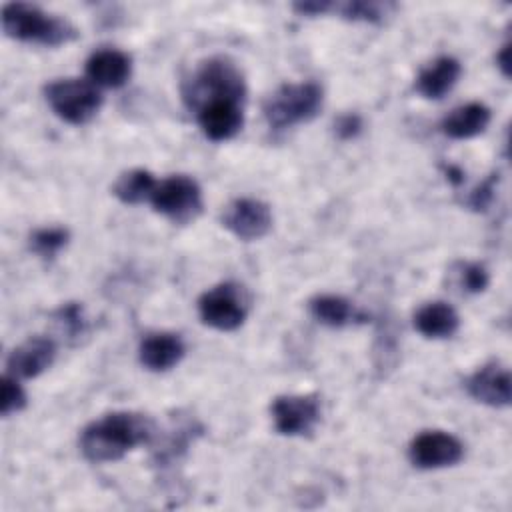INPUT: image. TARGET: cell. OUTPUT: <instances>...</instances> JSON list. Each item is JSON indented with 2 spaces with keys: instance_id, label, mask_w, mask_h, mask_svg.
<instances>
[{
  "instance_id": "22",
  "label": "cell",
  "mask_w": 512,
  "mask_h": 512,
  "mask_svg": "<svg viewBox=\"0 0 512 512\" xmlns=\"http://www.w3.org/2000/svg\"><path fill=\"white\" fill-rule=\"evenodd\" d=\"M70 240V232L60 226L38 228L30 234V248L40 258H54Z\"/></svg>"
},
{
  "instance_id": "19",
  "label": "cell",
  "mask_w": 512,
  "mask_h": 512,
  "mask_svg": "<svg viewBox=\"0 0 512 512\" xmlns=\"http://www.w3.org/2000/svg\"><path fill=\"white\" fill-rule=\"evenodd\" d=\"M310 314L324 326L340 328L356 320H364V314L354 308L350 300L336 294H320L308 302Z\"/></svg>"
},
{
  "instance_id": "6",
  "label": "cell",
  "mask_w": 512,
  "mask_h": 512,
  "mask_svg": "<svg viewBox=\"0 0 512 512\" xmlns=\"http://www.w3.org/2000/svg\"><path fill=\"white\" fill-rule=\"evenodd\" d=\"M198 314L206 326L232 332L240 328L248 316V296L244 288L234 282L218 284L200 296Z\"/></svg>"
},
{
  "instance_id": "10",
  "label": "cell",
  "mask_w": 512,
  "mask_h": 512,
  "mask_svg": "<svg viewBox=\"0 0 512 512\" xmlns=\"http://www.w3.org/2000/svg\"><path fill=\"white\" fill-rule=\"evenodd\" d=\"M222 226L244 242L258 240L272 228L270 206L256 198H238L226 206Z\"/></svg>"
},
{
  "instance_id": "14",
  "label": "cell",
  "mask_w": 512,
  "mask_h": 512,
  "mask_svg": "<svg viewBox=\"0 0 512 512\" xmlns=\"http://www.w3.org/2000/svg\"><path fill=\"white\" fill-rule=\"evenodd\" d=\"M132 60L116 48H102L86 60V76L98 88H120L128 82Z\"/></svg>"
},
{
  "instance_id": "11",
  "label": "cell",
  "mask_w": 512,
  "mask_h": 512,
  "mask_svg": "<svg viewBox=\"0 0 512 512\" xmlns=\"http://www.w3.org/2000/svg\"><path fill=\"white\" fill-rule=\"evenodd\" d=\"M196 120L206 138L214 142L230 140L240 132L244 124L242 102H236V100L206 102L196 110Z\"/></svg>"
},
{
  "instance_id": "21",
  "label": "cell",
  "mask_w": 512,
  "mask_h": 512,
  "mask_svg": "<svg viewBox=\"0 0 512 512\" xmlns=\"http://www.w3.org/2000/svg\"><path fill=\"white\" fill-rule=\"evenodd\" d=\"M332 10L338 12L342 18L352 20V22L378 24L386 16H390V12L394 10V4H390V2H362V0H354V2H344V4H332Z\"/></svg>"
},
{
  "instance_id": "4",
  "label": "cell",
  "mask_w": 512,
  "mask_h": 512,
  "mask_svg": "<svg viewBox=\"0 0 512 512\" xmlns=\"http://www.w3.org/2000/svg\"><path fill=\"white\" fill-rule=\"evenodd\" d=\"M324 92L316 82H290L278 86L264 102V118L276 128H290L312 120L322 108Z\"/></svg>"
},
{
  "instance_id": "5",
  "label": "cell",
  "mask_w": 512,
  "mask_h": 512,
  "mask_svg": "<svg viewBox=\"0 0 512 512\" xmlns=\"http://www.w3.org/2000/svg\"><path fill=\"white\" fill-rule=\"evenodd\" d=\"M44 94L52 112L60 120L76 126L90 122L102 106V94L98 86H94L90 80H54L44 88Z\"/></svg>"
},
{
  "instance_id": "15",
  "label": "cell",
  "mask_w": 512,
  "mask_h": 512,
  "mask_svg": "<svg viewBox=\"0 0 512 512\" xmlns=\"http://www.w3.org/2000/svg\"><path fill=\"white\" fill-rule=\"evenodd\" d=\"M184 352L186 348L178 334L154 332L140 342L138 358L144 368L152 372H166L182 360Z\"/></svg>"
},
{
  "instance_id": "30",
  "label": "cell",
  "mask_w": 512,
  "mask_h": 512,
  "mask_svg": "<svg viewBox=\"0 0 512 512\" xmlns=\"http://www.w3.org/2000/svg\"><path fill=\"white\" fill-rule=\"evenodd\" d=\"M444 172H446V178H448L452 184H460V182L464 180V172H462L458 166H454V164L444 166Z\"/></svg>"
},
{
  "instance_id": "12",
  "label": "cell",
  "mask_w": 512,
  "mask_h": 512,
  "mask_svg": "<svg viewBox=\"0 0 512 512\" xmlns=\"http://www.w3.org/2000/svg\"><path fill=\"white\" fill-rule=\"evenodd\" d=\"M56 358V344L46 336H32L18 344L6 360L8 374L20 378H34L48 370Z\"/></svg>"
},
{
  "instance_id": "24",
  "label": "cell",
  "mask_w": 512,
  "mask_h": 512,
  "mask_svg": "<svg viewBox=\"0 0 512 512\" xmlns=\"http://www.w3.org/2000/svg\"><path fill=\"white\" fill-rule=\"evenodd\" d=\"M460 286L470 294H480L486 290L490 276L488 270L478 262H468L460 266Z\"/></svg>"
},
{
  "instance_id": "25",
  "label": "cell",
  "mask_w": 512,
  "mask_h": 512,
  "mask_svg": "<svg viewBox=\"0 0 512 512\" xmlns=\"http://www.w3.org/2000/svg\"><path fill=\"white\" fill-rule=\"evenodd\" d=\"M56 320L62 324V328L66 330V334H70V338L78 336L84 332V316H82V306L76 302L64 304L58 312H56Z\"/></svg>"
},
{
  "instance_id": "1",
  "label": "cell",
  "mask_w": 512,
  "mask_h": 512,
  "mask_svg": "<svg viewBox=\"0 0 512 512\" xmlns=\"http://www.w3.org/2000/svg\"><path fill=\"white\" fill-rule=\"evenodd\" d=\"M154 438L156 424L150 416L140 412H112L82 430L80 452L94 464L114 462L136 446L150 444Z\"/></svg>"
},
{
  "instance_id": "26",
  "label": "cell",
  "mask_w": 512,
  "mask_h": 512,
  "mask_svg": "<svg viewBox=\"0 0 512 512\" xmlns=\"http://www.w3.org/2000/svg\"><path fill=\"white\" fill-rule=\"evenodd\" d=\"M496 182H498V174H490V178H486L480 186H476V188L470 192L468 206H470L472 210H486V208L490 206V202L494 200Z\"/></svg>"
},
{
  "instance_id": "23",
  "label": "cell",
  "mask_w": 512,
  "mask_h": 512,
  "mask_svg": "<svg viewBox=\"0 0 512 512\" xmlns=\"http://www.w3.org/2000/svg\"><path fill=\"white\" fill-rule=\"evenodd\" d=\"M26 406V392L20 386V380L12 374L2 376L0 384V410L2 416H10L20 412Z\"/></svg>"
},
{
  "instance_id": "9",
  "label": "cell",
  "mask_w": 512,
  "mask_h": 512,
  "mask_svg": "<svg viewBox=\"0 0 512 512\" xmlns=\"http://www.w3.org/2000/svg\"><path fill=\"white\" fill-rule=\"evenodd\" d=\"M464 456V444L450 432L426 430L408 446V458L416 468L436 470L454 466Z\"/></svg>"
},
{
  "instance_id": "18",
  "label": "cell",
  "mask_w": 512,
  "mask_h": 512,
  "mask_svg": "<svg viewBox=\"0 0 512 512\" xmlns=\"http://www.w3.org/2000/svg\"><path fill=\"white\" fill-rule=\"evenodd\" d=\"M458 326V312L446 302H428L414 314V328L426 338H450Z\"/></svg>"
},
{
  "instance_id": "17",
  "label": "cell",
  "mask_w": 512,
  "mask_h": 512,
  "mask_svg": "<svg viewBox=\"0 0 512 512\" xmlns=\"http://www.w3.org/2000/svg\"><path fill=\"white\" fill-rule=\"evenodd\" d=\"M490 108L482 102H468L454 108L442 122L440 130L454 140H468L482 134L490 124Z\"/></svg>"
},
{
  "instance_id": "7",
  "label": "cell",
  "mask_w": 512,
  "mask_h": 512,
  "mask_svg": "<svg viewBox=\"0 0 512 512\" xmlns=\"http://www.w3.org/2000/svg\"><path fill=\"white\" fill-rule=\"evenodd\" d=\"M150 204L156 212L170 218L176 224H186L202 210V192L196 180L184 174L170 176L158 182Z\"/></svg>"
},
{
  "instance_id": "29",
  "label": "cell",
  "mask_w": 512,
  "mask_h": 512,
  "mask_svg": "<svg viewBox=\"0 0 512 512\" xmlns=\"http://www.w3.org/2000/svg\"><path fill=\"white\" fill-rule=\"evenodd\" d=\"M496 64L502 70V74L508 78L510 76V44H504L502 50L496 54Z\"/></svg>"
},
{
  "instance_id": "28",
  "label": "cell",
  "mask_w": 512,
  "mask_h": 512,
  "mask_svg": "<svg viewBox=\"0 0 512 512\" xmlns=\"http://www.w3.org/2000/svg\"><path fill=\"white\" fill-rule=\"evenodd\" d=\"M292 10L300 16H320L332 12V2H296L292 4Z\"/></svg>"
},
{
  "instance_id": "27",
  "label": "cell",
  "mask_w": 512,
  "mask_h": 512,
  "mask_svg": "<svg viewBox=\"0 0 512 512\" xmlns=\"http://www.w3.org/2000/svg\"><path fill=\"white\" fill-rule=\"evenodd\" d=\"M360 130H362V118L352 112L338 116V120L334 122V132L340 140H352L360 134Z\"/></svg>"
},
{
  "instance_id": "8",
  "label": "cell",
  "mask_w": 512,
  "mask_h": 512,
  "mask_svg": "<svg viewBox=\"0 0 512 512\" xmlns=\"http://www.w3.org/2000/svg\"><path fill=\"white\" fill-rule=\"evenodd\" d=\"M270 414L276 432L284 436H306L320 422V402L312 394H284L274 398Z\"/></svg>"
},
{
  "instance_id": "20",
  "label": "cell",
  "mask_w": 512,
  "mask_h": 512,
  "mask_svg": "<svg viewBox=\"0 0 512 512\" xmlns=\"http://www.w3.org/2000/svg\"><path fill=\"white\" fill-rule=\"evenodd\" d=\"M158 182L152 172L144 168H134L124 172L112 186L114 196L124 204H140L152 198Z\"/></svg>"
},
{
  "instance_id": "16",
  "label": "cell",
  "mask_w": 512,
  "mask_h": 512,
  "mask_svg": "<svg viewBox=\"0 0 512 512\" xmlns=\"http://www.w3.org/2000/svg\"><path fill=\"white\" fill-rule=\"evenodd\" d=\"M462 74V66L452 56H438L424 66L416 78V90L428 100H440L446 96Z\"/></svg>"
},
{
  "instance_id": "2",
  "label": "cell",
  "mask_w": 512,
  "mask_h": 512,
  "mask_svg": "<svg viewBox=\"0 0 512 512\" xmlns=\"http://www.w3.org/2000/svg\"><path fill=\"white\" fill-rule=\"evenodd\" d=\"M2 30L14 40L40 46H62L78 38L76 28L68 20L28 2L2 6Z\"/></svg>"
},
{
  "instance_id": "3",
  "label": "cell",
  "mask_w": 512,
  "mask_h": 512,
  "mask_svg": "<svg viewBox=\"0 0 512 512\" xmlns=\"http://www.w3.org/2000/svg\"><path fill=\"white\" fill-rule=\"evenodd\" d=\"M182 94L188 108L198 110L212 100L244 102L246 84L240 68L232 60L224 56H214L204 60L192 72V76L184 82Z\"/></svg>"
},
{
  "instance_id": "13",
  "label": "cell",
  "mask_w": 512,
  "mask_h": 512,
  "mask_svg": "<svg viewBox=\"0 0 512 512\" xmlns=\"http://www.w3.org/2000/svg\"><path fill=\"white\" fill-rule=\"evenodd\" d=\"M468 394L486 406L502 408L510 404V372L498 362H488L466 380Z\"/></svg>"
}]
</instances>
